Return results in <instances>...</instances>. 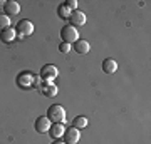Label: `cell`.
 I'll return each instance as SVG.
<instances>
[{
    "mask_svg": "<svg viewBox=\"0 0 151 144\" xmlns=\"http://www.w3.org/2000/svg\"><path fill=\"white\" fill-rule=\"evenodd\" d=\"M65 5L69 7L70 10H77V2H76V0H69V2H65Z\"/></svg>",
    "mask_w": 151,
    "mask_h": 144,
    "instance_id": "cell-20",
    "label": "cell"
},
{
    "mask_svg": "<svg viewBox=\"0 0 151 144\" xmlns=\"http://www.w3.org/2000/svg\"><path fill=\"white\" fill-rule=\"evenodd\" d=\"M87 126V117H84V116H77V117H74V121H72V128L76 129H84Z\"/></svg>",
    "mask_w": 151,
    "mask_h": 144,
    "instance_id": "cell-15",
    "label": "cell"
},
{
    "mask_svg": "<svg viewBox=\"0 0 151 144\" xmlns=\"http://www.w3.org/2000/svg\"><path fill=\"white\" fill-rule=\"evenodd\" d=\"M17 39V32L15 29H12V27H7L4 30H0V40L4 44H12L14 40Z\"/></svg>",
    "mask_w": 151,
    "mask_h": 144,
    "instance_id": "cell-9",
    "label": "cell"
},
{
    "mask_svg": "<svg viewBox=\"0 0 151 144\" xmlns=\"http://www.w3.org/2000/svg\"><path fill=\"white\" fill-rule=\"evenodd\" d=\"M15 32H17V39L22 40V39H25L34 34V24L30 20H27V19H24V20H20L15 25Z\"/></svg>",
    "mask_w": 151,
    "mask_h": 144,
    "instance_id": "cell-2",
    "label": "cell"
},
{
    "mask_svg": "<svg viewBox=\"0 0 151 144\" xmlns=\"http://www.w3.org/2000/svg\"><path fill=\"white\" fill-rule=\"evenodd\" d=\"M52 144H65V143H62V141H55V143H52Z\"/></svg>",
    "mask_w": 151,
    "mask_h": 144,
    "instance_id": "cell-21",
    "label": "cell"
},
{
    "mask_svg": "<svg viewBox=\"0 0 151 144\" xmlns=\"http://www.w3.org/2000/svg\"><path fill=\"white\" fill-rule=\"evenodd\" d=\"M70 14H72V10H70L69 7L65 5V4L59 5V9H57V15H59L60 19H64V20H67V19H69Z\"/></svg>",
    "mask_w": 151,
    "mask_h": 144,
    "instance_id": "cell-16",
    "label": "cell"
},
{
    "mask_svg": "<svg viewBox=\"0 0 151 144\" xmlns=\"http://www.w3.org/2000/svg\"><path fill=\"white\" fill-rule=\"evenodd\" d=\"M50 126H52V123L49 121L45 116H40V117L35 119V123H34V128H35V131L37 133H49V129H50Z\"/></svg>",
    "mask_w": 151,
    "mask_h": 144,
    "instance_id": "cell-7",
    "label": "cell"
},
{
    "mask_svg": "<svg viewBox=\"0 0 151 144\" xmlns=\"http://www.w3.org/2000/svg\"><path fill=\"white\" fill-rule=\"evenodd\" d=\"M70 49H72V47H70V44H67V42H60V45H59V50L62 54H69Z\"/></svg>",
    "mask_w": 151,
    "mask_h": 144,
    "instance_id": "cell-18",
    "label": "cell"
},
{
    "mask_svg": "<svg viewBox=\"0 0 151 144\" xmlns=\"http://www.w3.org/2000/svg\"><path fill=\"white\" fill-rule=\"evenodd\" d=\"M4 10H5V15H19L20 14V5L19 2H14V0H7L5 5H4Z\"/></svg>",
    "mask_w": 151,
    "mask_h": 144,
    "instance_id": "cell-10",
    "label": "cell"
},
{
    "mask_svg": "<svg viewBox=\"0 0 151 144\" xmlns=\"http://www.w3.org/2000/svg\"><path fill=\"white\" fill-rule=\"evenodd\" d=\"M40 79L44 80V82H54L55 77L59 75V70H57V67L52 64H45L40 67Z\"/></svg>",
    "mask_w": 151,
    "mask_h": 144,
    "instance_id": "cell-4",
    "label": "cell"
},
{
    "mask_svg": "<svg viewBox=\"0 0 151 144\" xmlns=\"http://www.w3.org/2000/svg\"><path fill=\"white\" fill-rule=\"evenodd\" d=\"M64 124H54V126H50V129H49V134H50V138L52 139H59L64 136Z\"/></svg>",
    "mask_w": 151,
    "mask_h": 144,
    "instance_id": "cell-13",
    "label": "cell"
},
{
    "mask_svg": "<svg viewBox=\"0 0 151 144\" xmlns=\"http://www.w3.org/2000/svg\"><path fill=\"white\" fill-rule=\"evenodd\" d=\"M62 138L65 139V144H77L81 139V131L76 128H65Z\"/></svg>",
    "mask_w": 151,
    "mask_h": 144,
    "instance_id": "cell-5",
    "label": "cell"
},
{
    "mask_svg": "<svg viewBox=\"0 0 151 144\" xmlns=\"http://www.w3.org/2000/svg\"><path fill=\"white\" fill-rule=\"evenodd\" d=\"M69 22H70V25L72 27H82L84 24H86V15L82 14L81 10H72V14H70L69 17Z\"/></svg>",
    "mask_w": 151,
    "mask_h": 144,
    "instance_id": "cell-8",
    "label": "cell"
},
{
    "mask_svg": "<svg viewBox=\"0 0 151 144\" xmlns=\"http://www.w3.org/2000/svg\"><path fill=\"white\" fill-rule=\"evenodd\" d=\"M60 37H62V42L74 44L76 40H79V30L72 25H64L60 29Z\"/></svg>",
    "mask_w": 151,
    "mask_h": 144,
    "instance_id": "cell-3",
    "label": "cell"
},
{
    "mask_svg": "<svg viewBox=\"0 0 151 144\" xmlns=\"http://www.w3.org/2000/svg\"><path fill=\"white\" fill-rule=\"evenodd\" d=\"M7 27H10V17L5 14H0V30H4Z\"/></svg>",
    "mask_w": 151,
    "mask_h": 144,
    "instance_id": "cell-17",
    "label": "cell"
},
{
    "mask_svg": "<svg viewBox=\"0 0 151 144\" xmlns=\"http://www.w3.org/2000/svg\"><path fill=\"white\" fill-rule=\"evenodd\" d=\"M45 117L54 124H62L65 121V109L59 104H52V106L47 109V116Z\"/></svg>",
    "mask_w": 151,
    "mask_h": 144,
    "instance_id": "cell-1",
    "label": "cell"
},
{
    "mask_svg": "<svg viewBox=\"0 0 151 144\" xmlns=\"http://www.w3.org/2000/svg\"><path fill=\"white\" fill-rule=\"evenodd\" d=\"M42 82H44V80L40 79V75H34V82H32L34 87H40V85H42Z\"/></svg>",
    "mask_w": 151,
    "mask_h": 144,
    "instance_id": "cell-19",
    "label": "cell"
},
{
    "mask_svg": "<svg viewBox=\"0 0 151 144\" xmlns=\"http://www.w3.org/2000/svg\"><path fill=\"white\" fill-rule=\"evenodd\" d=\"M72 47H74L76 52L81 54V55H84V54H87L89 50H91V45H89V42H87V40H82V39L76 40V42L72 44Z\"/></svg>",
    "mask_w": 151,
    "mask_h": 144,
    "instance_id": "cell-12",
    "label": "cell"
},
{
    "mask_svg": "<svg viewBox=\"0 0 151 144\" xmlns=\"http://www.w3.org/2000/svg\"><path fill=\"white\" fill-rule=\"evenodd\" d=\"M5 5V2H4V0H0V7H4Z\"/></svg>",
    "mask_w": 151,
    "mask_h": 144,
    "instance_id": "cell-22",
    "label": "cell"
},
{
    "mask_svg": "<svg viewBox=\"0 0 151 144\" xmlns=\"http://www.w3.org/2000/svg\"><path fill=\"white\" fill-rule=\"evenodd\" d=\"M40 92H42L45 97H54V96H57V87H55V84L54 82H44L40 87Z\"/></svg>",
    "mask_w": 151,
    "mask_h": 144,
    "instance_id": "cell-11",
    "label": "cell"
},
{
    "mask_svg": "<svg viewBox=\"0 0 151 144\" xmlns=\"http://www.w3.org/2000/svg\"><path fill=\"white\" fill-rule=\"evenodd\" d=\"M34 82V74L32 72H20V74L17 75V85L19 87H22V89H27V87H30Z\"/></svg>",
    "mask_w": 151,
    "mask_h": 144,
    "instance_id": "cell-6",
    "label": "cell"
},
{
    "mask_svg": "<svg viewBox=\"0 0 151 144\" xmlns=\"http://www.w3.org/2000/svg\"><path fill=\"white\" fill-rule=\"evenodd\" d=\"M103 70L106 74H114L118 70V62L114 59H104L103 60Z\"/></svg>",
    "mask_w": 151,
    "mask_h": 144,
    "instance_id": "cell-14",
    "label": "cell"
}]
</instances>
